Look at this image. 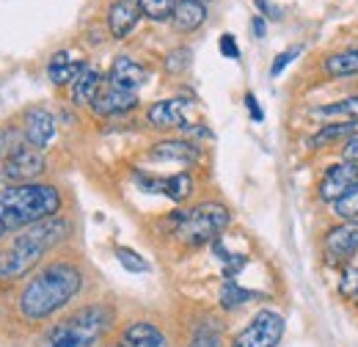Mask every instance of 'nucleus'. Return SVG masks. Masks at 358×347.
<instances>
[{
  "instance_id": "37",
  "label": "nucleus",
  "mask_w": 358,
  "mask_h": 347,
  "mask_svg": "<svg viewBox=\"0 0 358 347\" xmlns=\"http://www.w3.org/2000/svg\"><path fill=\"white\" fill-rule=\"evenodd\" d=\"M251 31H254V36H257V39H265V34H268V25H265V17H262V14L251 20Z\"/></svg>"
},
{
  "instance_id": "24",
  "label": "nucleus",
  "mask_w": 358,
  "mask_h": 347,
  "mask_svg": "<svg viewBox=\"0 0 358 347\" xmlns=\"http://www.w3.org/2000/svg\"><path fill=\"white\" fill-rule=\"evenodd\" d=\"M336 292L342 301L348 304H358V257L345 262L339 267V281H336Z\"/></svg>"
},
{
  "instance_id": "39",
  "label": "nucleus",
  "mask_w": 358,
  "mask_h": 347,
  "mask_svg": "<svg viewBox=\"0 0 358 347\" xmlns=\"http://www.w3.org/2000/svg\"><path fill=\"white\" fill-rule=\"evenodd\" d=\"M3 232H6V226H3V220H0V237H3Z\"/></svg>"
},
{
  "instance_id": "7",
  "label": "nucleus",
  "mask_w": 358,
  "mask_h": 347,
  "mask_svg": "<svg viewBox=\"0 0 358 347\" xmlns=\"http://www.w3.org/2000/svg\"><path fill=\"white\" fill-rule=\"evenodd\" d=\"M358 257V220H339L322 234V260L328 267H342Z\"/></svg>"
},
{
  "instance_id": "18",
  "label": "nucleus",
  "mask_w": 358,
  "mask_h": 347,
  "mask_svg": "<svg viewBox=\"0 0 358 347\" xmlns=\"http://www.w3.org/2000/svg\"><path fill=\"white\" fill-rule=\"evenodd\" d=\"M83 66H86V61H78L69 50H58L47 64V78L55 86H72V80L80 75Z\"/></svg>"
},
{
  "instance_id": "13",
  "label": "nucleus",
  "mask_w": 358,
  "mask_h": 347,
  "mask_svg": "<svg viewBox=\"0 0 358 347\" xmlns=\"http://www.w3.org/2000/svg\"><path fill=\"white\" fill-rule=\"evenodd\" d=\"M138 105V94H130V91H119V88L102 86V91L96 94V99L91 102V111L102 119H110V116H124L135 111Z\"/></svg>"
},
{
  "instance_id": "25",
  "label": "nucleus",
  "mask_w": 358,
  "mask_h": 347,
  "mask_svg": "<svg viewBox=\"0 0 358 347\" xmlns=\"http://www.w3.org/2000/svg\"><path fill=\"white\" fill-rule=\"evenodd\" d=\"M193 193V176L187 171H179L166 176V185H163V196H169L174 204H182L187 196Z\"/></svg>"
},
{
  "instance_id": "2",
  "label": "nucleus",
  "mask_w": 358,
  "mask_h": 347,
  "mask_svg": "<svg viewBox=\"0 0 358 347\" xmlns=\"http://www.w3.org/2000/svg\"><path fill=\"white\" fill-rule=\"evenodd\" d=\"M69 232H72L69 220L61 215L20 229L17 237L0 248V281H17V278L28 276L45 260L50 248H55L58 243H64L69 237Z\"/></svg>"
},
{
  "instance_id": "1",
  "label": "nucleus",
  "mask_w": 358,
  "mask_h": 347,
  "mask_svg": "<svg viewBox=\"0 0 358 347\" xmlns=\"http://www.w3.org/2000/svg\"><path fill=\"white\" fill-rule=\"evenodd\" d=\"M83 270L72 260H52L42 264L20 290L17 311L25 323H42L72 304L83 290Z\"/></svg>"
},
{
  "instance_id": "11",
  "label": "nucleus",
  "mask_w": 358,
  "mask_h": 347,
  "mask_svg": "<svg viewBox=\"0 0 358 347\" xmlns=\"http://www.w3.org/2000/svg\"><path fill=\"white\" fill-rule=\"evenodd\" d=\"M149 80V69L143 64H138L130 55H119L113 58L110 64V72H108V86L119 88V91H130V94H138V88L146 86Z\"/></svg>"
},
{
  "instance_id": "36",
  "label": "nucleus",
  "mask_w": 358,
  "mask_h": 347,
  "mask_svg": "<svg viewBox=\"0 0 358 347\" xmlns=\"http://www.w3.org/2000/svg\"><path fill=\"white\" fill-rule=\"evenodd\" d=\"M257 3V8L262 11V17H270V20H281V11L270 3V0H254Z\"/></svg>"
},
{
  "instance_id": "34",
  "label": "nucleus",
  "mask_w": 358,
  "mask_h": 347,
  "mask_svg": "<svg viewBox=\"0 0 358 347\" xmlns=\"http://www.w3.org/2000/svg\"><path fill=\"white\" fill-rule=\"evenodd\" d=\"M339 157H342V160H350V163H358V132L356 135H350V138L342 143Z\"/></svg>"
},
{
  "instance_id": "33",
  "label": "nucleus",
  "mask_w": 358,
  "mask_h": 347,
  "mask_svg": "<svg viewBox=\"0 0 358 347\" xmlns=\"http://www.w3.org/2000/svg\"><path fill=\"white\" fill-rule=\"evenodd\" d=\"M218 47H221V55H224V58H229V61H240V47H237V39H234L231 34H224L221 42H218Z\"/></svg>"
},
{
  "instance_id": "27",
  "label": "nucleus",
  "mask_w": 358,
  "mask_h": 347,
  "mask_svg": "<svg viewBox=\"0 0 358 347\" xmlns=\"http://www.w3.org/2000/svg\"><path fill=\"white\" fill-rule=\"evenodd\" d=\"M331 210H334V215L339 218V220H358V182L339 201L331 204Z\"/></svg>"
},
{
  "instance_id": "10",
  "label": "nucleus",
  "mask_w": 358,
  "mask_h": 347,
  "mask_svg": "<svg viewBox=\"0 0 358 347\" xmlns=\"http://www.w3.org/2000/svg\"><path fill=\"white\" fill-rule=\"evenodd\" d=\"M193 111V102L185 99V97H171V99H160V102H152L146 108V122L155 127V130H182Z\"/></svg>"
},
{
  "instance_id": "35",
  "label": "nucleus",
  "mask_w": 358,
  "mask_h": 347,
  "mask_svg": "<svg viewBox=\"0 0 358 347\" xmlns=\"http://www.w3.org/2000/svg\"><path fill=\"white\" fill-rule=\"evenodd\" d=\"M245 108H248V116H251L254 122H262V119H265V113H262V108H259V102H257L254 94H245Z\"/></svg>"
},
{
  "instance_id": "30",
  "label": "nucleus",
  "mask_w": 358,
  "mask_h": 347,
  "mask_svg": "<svg viewBox=\"0 0 358 347\" xmlns=\"http://www.w3.org/2000/svg\"><path fill=\"white\" fill-rule=\"evenodd\" d=\"M187 347H224V339H221V331L213 328V325H199L190 337Z\"/></svg>"
},
{
  "instance_id": "28",
  "label": "nucleus",
  "mask_w": 358,
  "mask_h": 347,
  "mask_svg": "<svg viewBox=\"0 0 358 347\" xmlns=\"http://www.w3.org/2000/svg\"><path fill=\"white\" fill-rule=\"evenodd\" d=\"M116 260H119V264H122L127 273H149V270H152V264L143 260L138 251L127 248V246H116Z\"/></svg>"
},
{
  "instance_id": "29",
  "label": "nucleus",
  "mask_w": 358,
  "mask_h": 347,
  "mask_svg": "<svg viewBox=\"0 0 358 347\" xmlns=\"http://www.w3.org/2000/svg\"><path fill=\"white\" fill-rule=\"evenodd\" d=\"M190 61H193L190 47H174L171 52H166L163 66H166V72H169V75H182V72H187V69H190Z\"/></svg>"
},
{
  "instance_id": "6",
  "label": "nucleus",
  "mask_w": 358,
  "mask_h": 347,
  "mask_svg": "<svg viewBox=\"0 0 358 347\" xmlns=\"http://www.w3.org/2000/svg\"><path fill=\"white\" fill-rule=\"evenodd\" d=\"M287 331V320L273 311V309H259L234 337L229 347H278Z\"/></svg>"
},
{
  "instance_id": "38",
  "label": "nucleus",
  "mask_w": 358,
  "mask_h": 347,
  "mask_svg": "<svg viewBox=\"0 0 358 347\" xmlns=\"http://www.w3.org/2000/svg\"><path fill=\"white\" fill-rule=\"evenodd\" d=\"M99 347H127L124 342H105V345H99Z\"/></svg>"
},
{
  "instance_id": "21",
  "label": "nucleus",
  "mask_w": 358,
  "mask_h": 347,
  "mask_svg": "<svg viewBox=\"0 0 358 347\" xmlns=\"http://www.w3.org/2000/svg\"><path fill=\"white\" fill-rule=\"evenodd\" d=\"M358 132V122H331V125H322L320 130L309 138V146L314 149H322V146H334V143H345L350 135Z\"/></svg>"
},
{
  "instance_id": "20",
  "label": "nucleus",
  "mask_w": 358,
  "mask_h": 347,
  "mask_svg": "<svg viewBox=\"0 0 358 347\" xmlns=\"http://www.w3.org/2000/svg\"><path fill=\"white\" fill-rule=\"evenodd\" d=\"M322 72L334 80L342 78H358V47H348L339 52H331L322 58Z\"/></svg>"
},
{
  "instance_id": "4",
  "label": "nucleus",
  "mask_w": 358,
  "mask_h": 347,
  "mask_svg": "<svg viewBox=\"0 0 358 347\" xmlns=\"http://www.w3.org/2000/svg\"><path fill=\"white\" fill-rule=\"evenodd\" d=\"M61 193L52 185L42 182H22L8 185L0 190V220L6 229H25L39 220L55 218L61 213Z\"/></svg>"
},
{
  "instance_id": "8",
  "label": "nucleus",
  "mask_w": 358,
  "mask_h": 347,
  "mask_svg": "<svg viewBox=\"0 0 358 347\" xmlns=\"http://www.w3.org/2000/svg\"><path fill=\"white\" fill-rule=\"evenodd\" d=\"M47 169V160L42 155V149L31 146L28 141L25 143H14L6 157H3V174L14 182V185H22V182H31L36 176H42Z\"/></svg>"
},
{
  "instance_id": "5",
  "label": "nucleus",
  "mask_w": 358,
  "mask_h": 347,
  "mask_svg": "<svg viewBox=\"0 0 358 347\" xmlns=\"http://www.w3.org/2000/svg\"><path fill=\"white\" fill-rule=\"evenodd\" d=\"M231 223V213L221 201H201L193 210L179 213V223L174 226V237L187 248H201L215 243L224 229Z\"/></svg>"
},
{
  "instance_id": "26",
  "label": "nucleus",
  "mask_w": 358,
  "mask_h": 347,
  "mask_svg": "<svg viewBox=\"0 0 358 347\" xmlns=\"http://www.w3.org/2000/svg\"><path fill=\"white\" fill-rule=\"evenodd\" d=\"M135 3H138L141 14H143L146 20H152V22H166V20H171L174 6H177V0H135Z\"/></svg>"
},
{
  "instance_id": "22",
  "label": "nucleus",
  "mask_w": 358,
  "mask_h": 347,
  "mask_svg": "<svg viewBox=\"0 0 358 347\" xmlns=\"http://www.w3.org/2000/svg\"><path fill=\"white\" fill-rule=\"evenodd\" d=\"M317 119H336V122H358V94L328 102V105H317L312 111Z\"/></svg>"
},
{
  "instance_id": "23",
  "label": "nucleus",
  "mask_w": 358,
  "mask_h": 347,
  "mask_svg": "<svg viewBox=\"0 0 358 347\" xmlns=\"http://www.w3.org/2000/svg\"><path fill=\"white\" fill-rule=\"evenodd\" d=\"M257 298H259V292L245 290V287H240V284L231 281V278H226L221 292H218V304H221V309H226V311H234V309H240V306L248 304V301H257Z\"/></svg>"
},
{
  "instance_id": "9",
  "label": "nucleus",
  "mask_w": 358,
  "mask_h": 347,
  "mask_svg": "<svg viewBox=\"0 0 358 347\" xmlns=\"http://www.w3.org/2000/svg\"><path fill=\"white\" fill-rule=\"evenodd\" d=\"M358 182V163L350 160H339L334 166H328L325 174L320 176V185H317V199L322 204H334L339 201L353 185Z\"/></svg>"
},
{
  "instance_id": "31",
  "label": "nucleus",
  "mask_w": 358,
  "mask_h": 347,
  "mask_svg": "<svg viewBox=\"0 0 358 347\" xmlns=\"http://www.w3.org/2000/svg\"><path fill=\"white\" fill-rule=\"evenodd\" d=\"M135 185L143 190V193H155V196H163V185H166V176H155V174H143L133 171Z\"/></svg>"
},
{
  "instance_id": "12",
  "label": "nucleus",
  "mask_w": 358,
  "mask_h": 347,
  "mask_svg": "<svg viewBox=\"0 0 358 347\" xmlns=\"http://www.w3.org/2000/svg\"><path fill=\"white\" fill-rule=\"evenodd\" d=\"M119 342L127 347H171L169 337L163 334L160 325H155L152 320H133L122 328Z\"/></svg>"
},
{
  "instance_id": "14",
  "label": "nucleus",
  "mask_w": 358,
  "mask_h": 347,
  "mask_svg": "<svg viewBox=\"0 0 358 347\" xmlns=\"http://www.w3.org/2000/svg\"><path fill=\"white\" fill-rule=\"evenodd\" d=\"M149 157H152V160H160V163L193 166V163L201 157V149H199L193 141H185V138H166V141H160V143L152 146Z\"/></svg>"
},
{
  "instance_id": "16",
  "label": "nucleus",
  "mask_w": 358,
  "mask_h": 347,
  "mask_svg": "<svg viewBox=\"0 0 358 347\" xmlns=\"http://www.w3.org/2000/svg\"><path fill=\"white\" fill-rule=\"evenodd\" d=\"M141 20V8L135 0H116L108 8V31L113 39H127Z\"/></svg>"
},
{
  "instance_id": "19",
  "label": "nucleus",
  "mask_w": 358,
  "mask_h": 347,
  "mask_svg": "<svg viewBox=\"0 0 358 347\" xmlns=\"http://www.w3.org/2000/svg\"><path fill=\"white\" fill-rule=\"evenodd\" d=\"M99 91H102V75H99V69L86 64L80 69V75L72 80V102L80 108H91V102L96 99Z\"/></svg>"
},
{
  "instance_id": "17",
  "label": "nucleus",
  "mask_w": 358,
  "mask_h": 347,
  "mask_svg": "<svg viewBox=\"0 0 358 347\" xmlns=\"http://www.w3.org/2000/svg\"><path fill=\"white\" fill-rule=\"evenodd\" d=\"M207 20V6L204 0H177L174 14H171V25L179 34H193L204 25Z\"/></svg>"
},
{
  "instance_id": "3",
  "label": "nucleus",
  "mask_w": 358,
  "mask_h": 347,
  "mask_svg": "<svg viewBox=\"0 0 358 347\" xmlns=\"http://www.w3.org/2000/svg\"><path fill=\"white\" fill-rule=\"evenodd\" d=\"M113 309L108 304H86L45 328L36 347H99L113 328Z\"/></svg>"
},
{
  "instance_id": "32",
  "label": "nucleus",
  "mask_w": 358,
  "mask_h": 347,
  "mask_svg": "<svg viewBox=\"0 0 358 347\" xmlns=\"http://www.w3.org/2000/svg\"><path fill=\"white\" fill-rule=\"evenodd\" d=\"M301 55V47H289V50H284V52H278L275 55V61H273V66H270V78H278L295 58Z\"/></svg>"
},
{
  "instance_id": "15",
  "label": "nucleus",
  "mask_w": 358,
  "mask_h": 347,
  "mask_svg": "<svg viewBox=\"0 0 358 347\" xmlns=\"http://www.w3.org/2000/svg\"><path fill=\"white\" fill-rule=\"evenodd\" d=\"M22 135L36 149L50 146V141L55 138V119H52V113L45 111V108H31L25 113V119H22Z\"/></svg>"
}]
</instances>
